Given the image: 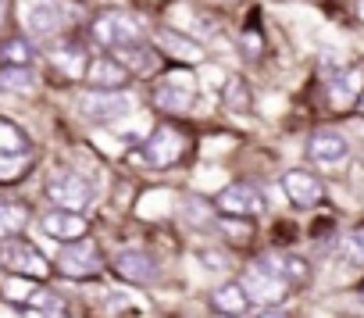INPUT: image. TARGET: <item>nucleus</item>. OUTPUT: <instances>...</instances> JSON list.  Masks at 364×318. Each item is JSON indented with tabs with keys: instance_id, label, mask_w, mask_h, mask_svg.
<instances>
[{
	"instance_id": "5701e85b",
	"label": "nucleus",
	"mask_w": 364,
	"mask_h": 318,
	"mask_svg": "<svg viewBox=\"0 0 364 318\" xmlns=\"http://www.w3.org/2000/svg\"><path fill=\"white\" fill-rule=\"evenodd\" d=\"M0 90L29 93L33 90V68L29 65H4V68H0Z\"/></svg>"
},
{
	"instance_id": "423d86ee",
	"label": "nucleus",
	"mask_w": 364,
	"mask_h": 318,
	"mask_svg": "<svg viewBox=\"0 0 364 318\" xmlns=\"http://www.w3.org/2000/svg\"><path fill=\"white\" fill-rule=\"evenodd\" d=\"M215 208H218L225 218H243V222H250V218H257V215L264 211V197H261V190L250 186V183H232V186H225V190L215 197Z\"/></svg>"
},
{
	"instance_id": "a878e982",
	"label": "nucleus",
	"mask_w": 364,
	"mask_h": 318,
	"mask_svg": "<svg viewBox=\"0 0 364 318\" xmlns=\"http://www.w3.org/2000/svg\"><path fill=\"white\" fill-rule=\"evenodd\" d=\"M0 58H4V65H29L33 47L26 40H4L0 43Z\"/></svg>"
},
{
	"instance_id": "1a4fd4ad",
	"label": "nucleus",
	"mask_w": 364,
	"mask_h": 318,
	"mask_svg": "<svg viewBox=\"0 0 364 318\" xmlns=\"http://www.w3.org/2000/svg\"><path fill=\"white\" fill-rule=\"evenodd\" d=\"M282 190H286V197L296 204V208H314V204H321V197H325V186H321V179L318 176H311V172H304V169H289L286 176H282Z\"/></svg>"
},
{
	"instance_id": "f3484780",
	"label": "nucleus",
	"mask_w": 364,
	"mask_h": 318,
	"mask_svg": "<svg viewBox=\"0 0 364 318\" xmlns=\"http://www.w3.org/2000/svg\"><path fill=\"white\" fill-rule=\"evenodd\" d=\"M157 47H161L168 58L182 61V65H197V61H204V47H200L193 36H182V33H171V29H164V33L157 36Z\"/></svg>"
},
{
	"instance_id": "aec40b11",
	"label": "nucleus",
	"mask_w": 364,
	"mask_h": 318,
	"mask_svg": "<svg viewBox=\"0 0 364 318\" xmlns=\"http://www.w3.org/2000/svg\"><path fill=\"white\" fill-rule=\"evenodd\" d=\"M26 26H29V33H36V36H50V33H58V26H61V11H58L54 4H33V8L26 11Z\"/></svg>"
},
{
	"instance_id": "4be33fe9",
	"label": "nucleus",
	"mask_w": 364,
	"mask_h": 318,
	"mask_svg": "<svg viewBox=\"0 0 364 318\" xmlns=\"http://www.w3.org/2000/svg\"><path fill=\"white\" fill-rule=\"evenodd\" d=\"M26 222H29V211H26V208H18V204H0V243L11 240V236H18V233L26 229Z\"/></svg>"
},
{
	"instance_id": "412c9836",
	"label": "nucleus",
	"mask_w": 364,
	"mask_h": 318,
	"mask_svg": "<svg viewBox=\"0 0 364 318\" xmlns=\"http://www.w3.org/2000/svg\"><path fill=\"white\" fill-rule=\"evenodd\" d=\"M26 150H29L26 132L15 122L0 118V157H26Z\"/></svg>"
},
{
	"instance_id": "f8f14e48",
	"label": "nucleus",
	"mask_w": 364,
	"mask_h": 318,
	"mask_svg": "<svg viewBox=\"0 0 364 318\" xmlns=\"http://www.w3.org/2000/svg\"><path fill=\"white\" fill-rule=\"evenodd\" d=\"M111 268H114L118 279L136 282V286H150V282L157 279V265H154V258L143 254V250H122Z\"/></svg>"
},
{
	"instance_id": "2f4dec72",
	"label": "nucleus",
	"mask_w": 364,
	"mask_h": 318,
	"mask_svg": "<svg viewBox=\"0 0 364 318\" xmlns=\"http://www.w3.org/2000/svg\"><path fill=\"white\" fill-rule=\"evenodd\" d=\"M357 18L364 22V0H357Z\"/></svg>"
},
{
	"instance_id": "4468645a",
	"label": "nucleus",
	"mask_w": 364,
	"mask_h": 318,
	"mask_svg": "<svg viewBox=\"0 0 364 318\" xmlns=\"http://www.w3.org/2000/svg\"><path fill=\"white\" fill-rule=\"evenodd\" d=\"M40 226H43V233L47 236H54V240H65V243H75V240H82L86 236V218L79 215V211H47L43 218H40Z\"/></svg>"
},
{
	"instance_id": "c756f323",
	"label": "nucleus",
	"mask_w": 364,
	"mask_h": 318,
	"mask_svg": "<svg viewBox=\"0 0 364 318\" xmlns=\"http://www.w3.org/2000/svg\"><path fill=\"white\" fill-rule=\"evenodd\" d=\"M254 318H286V314H282L279 307H264V311H257Z\"/></svg>"
},
{
	"instance_id": "b1692460",
	"label": "nucleus",
	"mask_w": 364,
	"mask_h": 318,
	"mask_svg": "<svg viewBox=\"0 0 364 318\" xmlns=\"http://www.w3.org/2000/svg\"><path fill=\"white\" fill-rule=\"evenodd\" d=\"M222 100H225V107H232V111H250V90H247V83H243L240 75L225 79Z\"/></svg>"
},
{
	"instance_id": "f257e3e1",
	"label": "nucleus",
	"mask_w": 364,
	"mask_h": 318,
	"mask_svg": "<svg viewBox=\"0 0 364 318\" xmlns=\"http://www.w3.org/2000/svg\"><path fill=\"white\" fill-rule=\"evenodd\" d=\"M243 290H247L250 300H257V304H264V307H279V304L289 297L293 286L286 282L282 268H275V265H268V261H254V265L247 268V275H243Z\"/></svg>"
},
{
	"instance_id": "9d476101",
	"label": "nucleus",
	"mask_w": 364,
	"mask_h": 318,
	"mask_svg": "<svg viewBox=\"0 0 364 318\" xmlns=\"http://www.w3.org/2000/svg\"><path fill=\"white\" fill-rule=\"evenodd\" d=\"M111 58H114L129 75H139V79H150V75L161 72V54H157L154 47H146V43L118 47V51H111Z\"/></svg>"
},
{
	"instance_id": "473e14b6",
	"label": "nucleus",
	"mask_w": 364,
	"mask_h": 318,
	"mask_svg": "<svg viewBox=\"0 0 364 318\" xmlns=\"http://www.w3.org/2000/svg\"><path fill=\"white\" fill-rule=\"evenodd\" d=\"M357 111H360V115H364V97H360V104H357Z\"/></svg>"
},
{
	"instance_id": "72a5a7b5",
	"label": "nucleus",
	"mask_w": 364,
	"mask_h": 318,
	"mask_svg": "<svg viewBox=\"0 0 364 318\" xmlns=\"http://www.w3.org/2000/svg\"><path fill=\"white\" fill-rule=\"evenodd\" d=\"M360 300H364V282H360Z\"/></svg>"
},
{
	"instance_id": "cd10ccee",
	"label": "nucleus",
	"mask_w": 364,
	"mask_h": 318,
	"mask_svg": "<svg viewBox=\"0 0 364 318\" xmlns=\"http://www.w3.org/2000/svg\"><path fill=\"white\" fill-rule=\"evenodd\" d=\"M240 51H243L247 61H257V58L264 54V40H261V33H257V29H247V33L240 36Z\"/></svg>"
},
{
	"instance_id": "6ab92c4d",
	"label": "nucleus",
	"mask_w": 364,
	"mask_h": 318,
	"mask_svg": "<svg viewBox=\"0 0 364 318\" xmlns=\"http://www.w3.org/2000/svg\"><path fill=\"white\" fill-rule=\"evenodd\" d=\"M50 61H54V68H61V72L72 75V79L86 75V68H90L82 47H75V43H61V47H54V51H50Z\"/></svg>"
},
{
	"instance_id": "39448f33",
	"label": "nucleus",
	"mask_w": 364,
	"mask_h": 318,
	"mask_svg": "<svg viewBox=\"0 0 364 318\" xmlns=\"http://www.w3.org/2000/svg\"><path fill=\"white\" fill-rule=\"evenodd\" d=\"M47 197H50L61 211H82V208L93 201V186H90V179H82L79 172L61 169V172H54V176L47 179Z\"/></svg>"
},
{
	"instance_id": "393cba45",
	"label": "nucleus",
	"mask_w": 364,
	"mask_h": 318,
	"mask_svg": "<svg viewBox=\"0 0 364 318\" xmlns=\"http://www.w3.org/2000/svg\"><path fill=\"white\" fill-rule=\"evenodd\" d=\"M279 268H282V275H286L289 286H304V282L311 279V265H307L304 258H296V254H286Z\"/></svg>"
},
{
	"instance_id": "dca6fc26",
	"label": "nucleus",
	"mask_w": 364,
	"mask_h": 318,
	"mask_svg": "<svg viewBox=\"0 0 364 318\" xmlns=\"http://www.w3.org/2000/svg\"><path fill=\"white\" fill-rule=\"evenodd\" d=\"M82 115L93 122H114V118L129 115V100L118 93H90V97H82Z\"/></svg>"
},
{
	"instance_id": "7ed1b4c3",
	"label": "nucleus",
	"mask_w": 364,
	"mask_h": 318,
	"mask_svg": "<svg viewBox=\"0 0 364 318\" xmlns=\"http://www.w3.org/2000/svg\"><path fill=\"white\" fill-rule=\"evenodd\" d=\"M0 268L8 275H18V279H47L50 275V261L26 240H4L0 243Z\"/></svg>"
},
{
	"instance_id": "7c9ffc66",
	"label": "nucleus",
	"mask_w": 364,
	"mask_h": 318,
	"mask_svg": "<svg viewBox=\"0 0 364 318\" xmlns=\"http://www.w3.org/2000/svg\"><path fill=\"white\" fill-rule=\"evenodd\" d=\"M4 22H8V0H0V29H4Z\"/></svg>"
},
{
	"instance_id": "f704fd0d",
	"label": "nucleus",
	"mask_w": 364,
	"mask_h": 318,
	"mask_svg": "<svg viewBox=\"0 0 364 318\" xmlns=\"http://www.w3.org/2000/svg\"><path fill=\"white\" fill-rule=\"evenodd\" d=\"M218 318H222V314H218Z\"/></svg>"
},
{
	"instance_id": "bb28decb",
	"label": "nucleus",
	"mask_w": 364,
	"mask_h": 318,
	"mask_svg": "<svg viewBox=\"0 0 364 318\" xmlns=\"http://www.w3.org/2000/svg\"><path fill=\"white\" fill-rule=\"evenodd\" d=\"M218 229H222L225 236H232V243H236V247L250 243V233H254V229H250V222H243V218H225V215L218 218Z\"/></svg>"
},
{
	"instance_id": "c85d7f7f",
	"label": "nucleus",
	"mask_w": 364,
	"mask_h": 318,
	"mask_svg": "<svg viewBox=\"0 0 364 318\" xmlns=\"http://www.w3.org/2000/svg\"><path fill=\"white\" fill-rule=\"evenodd\" d=\"M343 254H346L350 261L364 265V226L353 229V233H346V240H343Z\"/></svg>"
},
{
	"instance_id": "ddd939ff",
	"label": "nucleus",
	"mask_w": 364,
	"mask_h": 318,
	"mask_svg": "<svg viewBox=\"0 0 364 318\" xmlns=\"http://www.w3.org/2000/svg\"><path fill=\"white\" fill-rule=\"evenodd\" d=\"M129 72L111 58V54H104V58H93L90 61V68H86V83L97 90V93H111V90H122V86H129Z\"/></svg>"
},
{
	"instance_id": "f03ea898",
	"label": "nucleus",
	"mask_w": 364,
	"mask_h": 318,
	"mask_svg": "<svg viewBox=\"0 0 364 318\" xmlns=\"http://www.w3.org/2000/svg\"><path fill=\"white\" fill-rule=\"evenodd\" d=\"M139 161L150 165V169H168V165H178L182 154H186V132L178 125H157L150 132V139L136 150Z\"/></svg>"
},
{
	"instance_id": "a211bd4d",
	"label": "nucleus",
	"mask_w": 364,
	"mask_h": 318,
	"mask_svg": "<svg viewBox=\"0 0 364 318\" xmlns=\"http://www.w3.org/2000/svg\"><path fill=\"white\" fill-rule=\"evenodd\" d=\"M211 307H215V314H222V318H240V314L250 307V297H247L243 282H225V286H218V290L211 293Z\"/></svg>"
},
{
	"instance_id": "6e6552de",
	"label": "nucleus",
	"mask_w": 364,
	"mask_h": 318,
	"mask_svg": "<svg viewBox=\"0 0 364 318\" xmlns=\"http://www.w3.org/2000/svg\"><path fill=\"white\" fill-rule=\"evenodd\" d=\"M193 97H197L193 79L175 72V75H168V83H161V86H157L154 104H157L161 111H168V115H182V111H190V107H193Z\"/></svg>"
},
{
	"instance_id": "9b49d317",
	"label": "nucleus",
	"mask_w": 364,
	"mask_h": 318,
	"mask_svg": "<svg viewBox=\"0 0 364 318\" xmlns=\"http://www.w3.org/2000/svg\"><path fill=\"white\" fill-rule=\"evenodd\" d=\"M364 97V68H343L339 79L328 86V107L332 111H350Z\"/></svg>"
},
{
	"instance_id": "2eb2a0df",
	"label": "nucleus",
	"mask_w": 364,
	"mask_h": 318,
	"mask_svg": "<svg viewBox=\"0 0 364 318\" xmlns=\"http://www.w3.org/2000/svg\"><path fill=\"white\" fill-rule=\"evenodd\" d=\"M307 154H311V161L318 165H343L346 161V139L339 132H314L311 143H307Z\"/></svg>"
},
{
	"instance_id": "20e7f679",
	"label": "nucleus",
	"mask_w": 364,
	"mask_h": 318,
	"mask_svg": "<svg viewBox=\"0 0 364 318\" xmlns=\"http://www.w3.org/2000/svg\"><path fill=\"white\" fill-rule=\"evenodd\" d=\"M93 40L107 51H118V47H132L139 43V33H143V22L129 11H104L93 18Z\"/></svg>"
},
{
	"instance_id": "0eeeda50",
	"label": "nucleus",
	"mask_w": 364,
	"mask_h": 318,
	"mask_svg": "<svg viewBox=\"0 0 364 318\" xmlns=\"http://www.w3.org/2000/svg\"><path fill=\"white\" fill-rule=\"evenodd\" d=\"M100 268H104V258L93 240H75L58 254V272L68 279H93L100 275Z\"/></svg>"
}]
</instances>
